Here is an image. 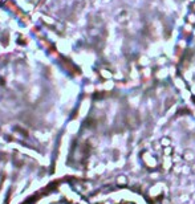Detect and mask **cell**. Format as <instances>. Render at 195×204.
Here are the masks:
<instances>
[{"instance_id":"obj_1","label":"cell","mask_w":195,"mask_h":204,"mask_svg":"<svg viewBox=\"0 0 195 204\" xmlns=\"http://www.w3.org/2000/svg\"><path fill=\"white\" fill-rule=\"evenodd\" d=\"M182 158H183L186 162H192V160H194V158H195L194 151H192V150H184L183 151V155H182Z\"/></svg>"},{"instance_id":"obj_2","label":"cell","mask_w":195,"mask_h":204,"mask_svg":"<svg viewBox=\"0 0 195 204\" xmlns=\"http://www.w3.org/2000/svg\"><path fill=\"white\" fill-rule=\"evenodd\" d=\"M161 143H162V146L168 147L171 142H170V139H168V138H163V139H161Z\"/></svg>"}]
</instances>
